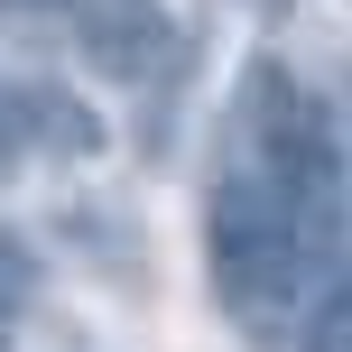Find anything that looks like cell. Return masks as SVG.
Masks as SVG:
<instances>
[{"mask_svg": "<svg viewBox=\"0 0 352 352\" xmlns=\"http://www.w3.org/2000/svg\"><path fill=\"white\" fill-rule=\"evenodd\" d=\"M306 352H352V297H334V306H324V324L306 334Z\"/></svg>", "mask_w": 352, "mask_h": 352, "instance_id": "obj_3", "label": "cell"}, {"mask_svg": "<svg viewBox=\"0 0 352 352\" xmlns=\"http://www.w3.org/2000/svg\"><path fill=\"white\" fill-rule=\"evenodd\" d=\"M19 297H28V250L0 232V306H19Z\"/></svg>", "mask_w": 352, "mask_h": 352, "instance_id": "obj_4", "label": "cell"}, {"mask_svg": "<svg viewBox=\"0 0 352 352\" xmlns=\"http://www.w3.org/2000/svg\"><path fill=\"white\" fill-rule=\"evenodd\" d=\"M334 232L343 223L297 176H278L269 158L223 140V167H213V195H204V278L250 343H287V316L306 306Z\"/></svg>", "mask_w": 352, "mask_h": 352, "instance_id": "obj_1", "label": "cell"}, {"mask_svg": "<svg viewBox=\"0 0 352 352\" xmlns=\"http://www.w3.org/2000/svg\"><path fill=\"white\" fill-rule=\"evenodd\" d=\"M74 37H84V56L102 74H121V84H140V74H158L176 56V19L158 0H74Z\"/></svg>", "mask_w": 352, "mask_h": 352, "instance_id": "obj_2", "label": "cell"}]
</instances>
